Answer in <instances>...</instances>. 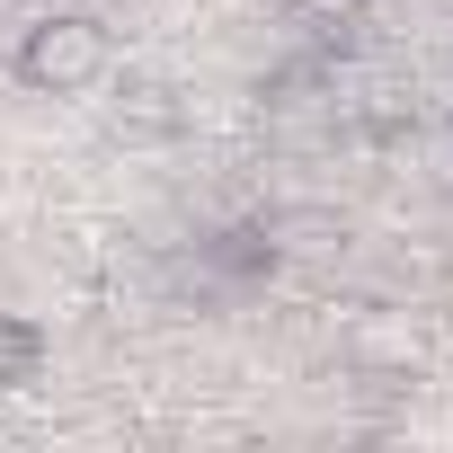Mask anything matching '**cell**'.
<instances>
[{"instance_id":"obj_1","label":"cell","mask_w":453,"mask_h":453,"mask_svg":"<svg viewBox=\"0 0 453 453\" xmlns=\"http://www.w3.org/2000/svg\"><path fill=\"white\" fill-rule=\"evenodd\" d=\"M10 81L27 98H89L116 81V36L98 10H81V0H63V10H27L19 45H10Z\"/></svg>"},{"instance_id":"obj_2","label":"cell","mask_w":453,"mask_h":453,"mask_svg":"<svg viewBox=\"0 0 453 453\" xmlns=\"http://www.w3.org/2000/svg\"><path fill=\"white\" fill-rule=\"evenodd\" d=\"M45 373V329L27 311H0V391H27Z\"/></svg>"},{"instance_id":"obj_3","label":"cell","mask_w":453,"mask_h":453,"mask_svg":"<svg viewBox=\"0 0 453 453\" xmlns=\"http://www.w3.org/2000/svg\"><path fill=\"white\" fill-rule=\"evenodd\" d=\"M116 125H125V134H178V98H169L160 81H125V89H116Z\"/></svg>"},{"instance_id":"obj_4","label":"cell","mask_w":453,"mask_h":453,"mask_svg":"<svg viewBox=\"0 0 453 453\" xmlns=\"http://www.w3.org/2000/svg\"><path fill=\"white\" fill-rule=\"evenodd\" d=\"M285 10L303 19V27H320V36H338V27H356L373 0H285Z\"/></svg>"},{"instance_id":"obj_5","label":"cell","mask_w":453,"mask_h":453,"mask_svg":"<svg viewBox=\"0 0 453 453\" xmlns=\"http://www.w3.org/2000/svg\"><path fill=\"white\" fill-rule=\"evenodd\" d=\"M10 10H63V0H10Z\"/></svg>"}]
</instances>
